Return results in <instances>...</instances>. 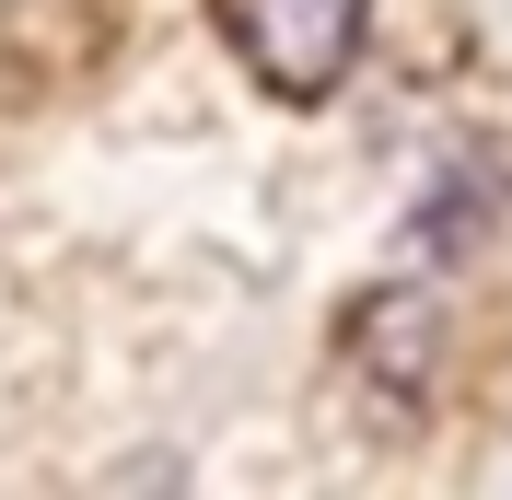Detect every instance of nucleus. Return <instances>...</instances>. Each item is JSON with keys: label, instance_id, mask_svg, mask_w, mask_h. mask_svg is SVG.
Masks as SVG:
<instances>
[{"label": "nucleus", "instance_id": "nucleus-1", "mask_svg": "<svg viewBox=\"0 0 512 500\" xmlns=\"http://www.w3.org/2000/svg\"><path fill=\"white\" fill-rule=\"evenodd\" d=\"M361 12H373V0H222L245 70H256V82H280L291 105L338 94V70L361 59Z\"/></svg>", "mask_w": 512, "mask_h": 500}]
</instances>
